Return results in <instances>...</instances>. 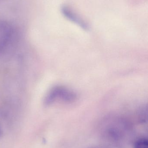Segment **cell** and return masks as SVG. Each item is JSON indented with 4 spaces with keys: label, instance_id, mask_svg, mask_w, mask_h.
Segmentation results:
<instances>
[{
    "label": "cell",
    "instance_id": "1",
    "mask_svg": "<svg viewBox=\"0 0 148 148\" xmlns=\"http://www.w3.org/2000/svg\"><path fill=\"white\" fill-rule=\"evenodd\" d=\"M105 136L109 140L114 143L122 142L125 136L124 130L127 129V121L119 116H111L105 122Z\"/></svg>",
    "mask_w": 148,
    "mask_h": 148
},
{
    "label": "cell",
    "instance_id": "2",
    "mask_svg": "<svg viewBox=\"0 0 148 148\" xmlns=\"http://www.w3.org/2000/svg\"><path fill=\"white\" fill-rule=\"evenodd\" d=\"M76 95L74 91L66 87L56 86L49 90L44 98L45 105H50L57 101L71 102L75 101Z\"/></svg>",
    "mask_w": 148,
    "mask_h": 148
},
{
    "label": "cell",
    "instance_id": "3",
    "mask_svg": "<svg viewBox=\"0 0 148 148\" xmlns=\"http://www.w3.org/2000/svg\"><path fill=\"white\" fill-rule=\"evenodd\" d=\"M13 29L8 23L0 21V53L7 47L12 39Z\"/></svg>",
    "mask_w": 148,
    "mask_h": 148
},
{
    "label": "cell",
    "instance_id": "4",
    "mask_svg": "<svg viewBox=\"0 0 148 148\" xmlns=\"http://www.w3.org/2000/svg\"><path fill=\"white\" fill-rule=\"evenodd\" d=\"M61 12L64 16L70 21L79 26L85 30H87L89 26L84 20H83L77 14L67 6H63Z\"/></svg>",
    "mask_w": 148,
    "mask_h": 148
},
{
    "label": "cell",
    "instance_id": "5",
    "mask_svg": "<svg viewBox=\"0 0 148 148\" xmlns=\"http://www.w3.org/2000/svg\"><path fill=\"white\" fill-rule=\"evenodd\" d=\"M134 148H148V139L145 137L139 138L135 142Z\"/></svg>",
    "mask_w": 148,
    "mask_h": 148
},
{
    "label": "cell",
    "instance_id": "6",
    "mask_svg": "<svg viewBox=\"0 0 148 148\" xmlns=\"http://www.w3.org/2000/svg\"><path fill=\"white\" fill-rule=\"evenodd\" d=\"M3 134V131L2 130L1 127V125H0V139L1 138Z\"/></svg>",
    "mask_w": 148,
    "mask_h": 148
}]
</instances>
